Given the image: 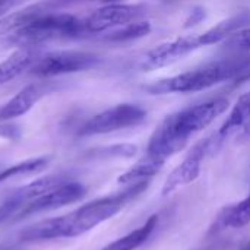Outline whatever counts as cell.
Segmentation results:
<instances>
[{
  "instance_id": "obj_24",
  "label": "cell",
  "mask_w": 250,
  "mask_h": 250,
  "mask_svg": "<svg viewBox=\"0 0 250 250\" xmlns=\"http://www.w3.org/2000/svg\"><path fill=\"white\" fill-rule=\"evenodd\" d=\"M250 139V119L240 127V133H239V141L245 142Z\"/></svg>"
},
{
  "instance_id": "obj_13",
  "label": "cell",
  "mask_w": 250,
  "mask_h": 250,
  "mask_svg": "<svg viewBox=\"0 0 250 250\" xmlns=\"http://www.w3.org/2000/svg\"><path fill=\"white\" fill-rule=\"evenodd\" d=\"M250 119V91L246 94H243L236 105L231 108L227 120L223 123V126L220 127V130L211 138V152H214V149L217 146L221 145V142L230 136L231 133H234L236 130H239L248 120Z\"/></svg>"
},
{
  "instance_id": "obj_22",
  "label": "cell",
  "mask_w": 250,
  "mask_h": 250,
  "mask_svg": "<svg viewBox=\"0 0 250 250\" xmlns=\"http://www.w3.org/2000/svg\"><path fill=\"white\" fill-rule=\"evenodd\" d=\"M0 138L7 139V141H18L21 138V129L19 126L4 122L0 123Z\"/></svg>"
},
{
  "instance_id": "obj_23",
  "label": "cell",
  "mask_w": 250,
  "mask_h": 250,
  "mask_svg": "<svg viewBox=\"0 0 250 250\" xmlns=\"http://www.w3.org/2000/svg\"><path fill=\"white\" fill-rule=\"evenodd\" d=\"M25 0H0V18L9 15L15 7L22 4Z\"/></svg>"
},
{
  "instance_id": "obj_5",
  "label": "cell",
  "mask_w": 250,
  "mask_h": 250,
  "mask_svg": "<svg viewBox=\"0 0 250 250\" xmlns=\"http://www.w3.org/2000/svg\"><path fill=\"white\" fill-rule=\"evenodd\" d=\"M223 42V37L220 35L218 29L215 26L207 29L202 34H195V35H186V37H179L176 40L163 42L152 50H149L144 60H142V69L144 70H154L160 69L164 66H168L182 57L208 45H214Z\"/></svg>"
},
{
  "instance_id": "obj_21",
  "label": "cell",
  "mask_w": 250,
  "mask_h": 250,
  "mask_svg": "<svg viewBox=\"0 0 250 250\" xmlns=\"http://www.w3.org/2000/svg\"><path fill=\"white\" fill-rule=\"evenodd\" d=\"M100 154L107 155V157H133L136 154V146L135 145H114V146L100 151Z\"/></svg>"
},
{
  "instance_id": "obj_4",
  "label": "cell",
  "mask_w": 250,
  "mask_h": 250,
  "mask_svg": "<svg viewBox=\"0 0 250 250\" xmlns=\"http://www.w3.org/2000/svg\"><path fill=\"white\" fill-rule=\"evenodd\" d=\"M85 34L83 21L70 13L47 12L9 37L1 38L6 45L37 47L42 42L54 40L76 38Z\"/></svg>"
},
{
  "instance_id": "obj_3",
  "label": "cell",
  "mask_w": 250,
  "mask_h": 250,
  "mask_svg": "<svg viewBox=\"0 0 250 250\" xmlns=\"http://www.w3.org/2000/svg\"><path fill=\"white\" fill-rule=\"evenodd\" d=\"M250 76V56L234 54L209 62L196 69L160 79L145 89L154 95L163 94H193L209 89L223 82Z\"/></svg>"
},
{
  "instance_id": "obj_26",
  "label": "cell",
  "mask_w": 250,
  "mask_h": 250,
  "mask_svg": "<svg viewBox=\"0 0 250 250\" xmlns=\"http://www.w3.org/2000/svg\"><path fill=\"white\" fill-rule=\"evenodd\" d=\"M0 250H22L19 246H0Z\"/></svg>"
},
{
  "instance_id": "obj_18",
  "label": "cell",
  "mask_w": 250,
  "mask_h": 250,
  "mask_svg": "<svg viewBox=\"0 0 250 250\" xmlns=\"http://www.w3.org/2000/svg\"><path fill=\"white\" fill-rule=\"evenodd\" d=\"M50 163L48 157H38V158H29L26 161L18 163L9 168H4L0 171V183L6 182L9 179H16V177H26V176H32L37 174L40 171H42Z\"/></svg>"
},
{
  "instance_id": "obj_2",
  "label": "cell",
  "mask_w": 250,
  "mask_h": 250,
  "mask_svg": "<svg viewBox=\"0 0 250 250\" xmlns=\"http://www.w3.org/2000/svg\"><path fill=\"white\" fill-rule=\"evenodd\" d=\"M229 105L227 98L217 97L167 116L149 138L146 155L166 161L180 152L193 135L208 127L218 116L227 111Z\"/></svg>"
},
{
  "instance_id": "obj_16",
  "label": "cell",
  "mask_w": 250,
  "mask_h": 250,
  "mask_svg": "<svg viewBox=\"0 0 250 250\" xmlns=\"http://www.w3.org/2000/svg\"><path fill=\"white\" fill-rule=\"evenodd\" d=\"M158 224V217L157 215H151L145 224L139 229H136L135 231L117 239L116 242L110 243L108 246H105L104 249L101 250H135L138 249L139 246H142L148 239L149 236L152 234V231L155 230Z\"/></svg>"
},
{
  "instance_id": "obj_17",
  "label": "cell",
  "mask_w": 250,
  "mask_h": 250,
  "mask_svg": "<svg viewBox=\"0 0 250 250\" xmlns=\"http://www.w3.org/2000/svg\"><path fill=\"white\" fill-rule=\"evenodd\" d=\"M164 163L166 161H163V160L146 155L139 163H136L133 167H130L125 174H122L119 177V183L130 185V183H136V182L149 180L163 168Z\"/></svg>"
},
{
  "instance_id": "obj_6",
  "label": "cell",
  "mask_w": 250,
  "mask_h": 250,
  "mask_svg": "<svg viewBox=\"0 0 250 250\" xmlns=\"http://www.w3.org/2000/svg\"><path fill=\"white\" fill-rule=\"evenodd\" d=\"M100 63L97 54L78 50H57L40 56L32 64L31 75L38 78H53L67 73L83 72Z\"/></svg>"
},
{
  "instance_id": "obj_12",
  "label": "cell",
  "mask_w": 250,
  "mask_h": 250,
  "mask_svg": "<svg viewBox=\"0 0 250 250\" xmlns=\"http://www.w3.org/2000/svg\"><path fill=\"white\" fill-rule=\"evenodd\" d=\"M53 86L50 83H31L22 88L13 98L0 107V123L10 122L13 119L25 116L44 95H47Z\"/></svg>"
},
{
  "instance_id": "obj_10",
  "label": "cell",
  "mask_w": 250,
  "mask_h": 250,
  "mask_svg": "<svg viewBox=\"0 0 250 250\" xmlns=\"http://www.w3.org/2000/svg\"><path fill=\"white\" fill-rule=\"evenodd\" d=\"M85 195H86V189L81 183L66 180L62 185H59V186L50 189L48 192L42 193L41 196L35 198L31 204H28L21 211V214L18 215L15 223H18L26 217H31V215L54 211L57 208L75 204V202L81 201Z\"/></svg>"
},
{
  "instance_id": "obj_19",
  "label": "cell",
  "mask_w": 250,
  "mask_h": 250,
  "mask_svg": "<svg viewBox=\"0 0 250 250\" xmlns=\"http://www.w3.org/2000/svg\"><path fill=\"white\" fill-rule=\"evenodd\" d=\"M149 32H151V23L148 21H138V22L127 23L125 26L116 28L113 31H108V34L105 35V40L111 42H126V41H133V40L146 37Z\"/></svg>"
},
{
  "instance_id": "obj_25",
  "label": "cell",
  "mask_w": 250,
  "mask_h": 250,
  "mask_svg": "<svg viewBox=\"0 0 250 250\" xmlns=\"http://www.w3.org/2000/svg\"><path fill=\"white\" fill-rule=\"evenodd\" d=\"M70 0H62L63 4L69 3ZM89 1H100V3H105V4H110V3H119L120 0H89Z\"/></svg>"
},
{
  "instance_id": "obj_14",
  "label": "cell",
  "mask_w": 250,
  "mask_h": 250,
  "mask_svg": "<svg viewBox=\"0 0 250 250\" xmlns=\"http://www.w3.org/2000/svg\"><path fill=\"white\" fill-rule=\"evenodd\" d=\"M38 57L40 51L35 47H19L4 62L0 63V85L10 82L25 70L31 69Z\"/></svg>"
},
{
  "instance_id": "obj_9",
  "label": "cell",
  "mask_w": 250,
  "mask_h": 250,
  "mask_svg": "<svg viewBox=\"0 0 250 250\" xmlns=\"http://www.w3.org/2000/svg\"><path fill=\"white\" fill-rule=\"evenodd\" d=\"M66 179L60 174H51L37 179L22 188L13 190L0 205V226L7 223H15L21 211L31 204L35 198L48 192L50 189L62 185Z\"/></svg>"
},
{
  "instance_id": "obj_27",
  "label": "cell",
  "mask_w": 250,
  "mask_h": 250,
  "mask_svg": "<svg viewBox=\"0 0 250 250\" xmlns=\"http://www.w3.org/2000/svg\"><path fill=\"white\" fill-rule=\"evenodd\" d=\"M240 250H250V240L249 242H248V243H246V245H245V246H243V248H242V249Z\"/></svg>"
},
{
  "instance_id": "obj_20",
  "label": "cell",
  "mask_w": 250,
  "mask_h": 250,
  "mask_svg": "<svg viewBox=\"0 0 250 250\" xmlns=\"http://www.w3.org/2000/svg\"><path fill=\"white\" fill-rule=\"evenodd\" d=\"M224 50L234 54H248L250 53V25L236 31L226 40Z\"/></svg>"
},
{
  "instance_id": "obj_11",
  "label": "cell",
  "mask_w": 250,
  "mask_h": 250,
  "mask_svg": "<svg viewBox=\"0 0 250 250\" xmlns=\"http://www.w3.org/2000/svg\"><path fill=\"white\" fill-rule=\"evenodd\" d=\"M208 154H211V138L199 141L190 149V152L186 155V158L170 173V176L167 177V180L163 186V190H161L163 196H167L171 192H174L176 189L195 182L201 173L202 161Z\"/></svg>"
},
{
  "instance_id": "obj_7",
  "label": "cell",
  "mask_w": 250,
  "mask_h": 250,
  "mask_svg": "<svg viewBox=\"0 0 250 250\" xmlns=\"http://www.w3.org/2000/svg\"><path fill=\"white\" fill-rule=\"evenodd\" d=\"M146 119V111L138 104H117L111 108H107L89 120H86L81 129V136H94V135H105L129 127L139 126Z\"/></svg>"
},
{
  "instance_id": "obj_1",
  "label": "cell",
  "mask_w": 250,
  "mask_h": 250,
  "mask_svg": "<svg viewBox=\"0 0 250 250\" xmlns=\"http://www.w3.org/2000/svg\"><path fill=\"white\" fill-rule=\"evenodd\" d=\"M148 185V180L130 183L127 189L91 201L66 215L35 223L23 229L19 233V239L23 243H31L82 236L119 214L132 199L146 190Z\"/></svg>"
},
{
  "instance_id": "obj_15",
  "label": "cell",
  "mask_w": 250,
  "mask_h": 250,
  "mask_svg": "<svg viewBox=\"0 0 250 250\" xmlns=\"http://www.w3.org/2000/svg\"><path fill=\"white\" fill-rule=\"evenodd\" d=\"M250 223V193L248 198H245L242 202L236 204V205H230L226 207L217 217L215 226L217 230L221 229H242L245 226H248Z\"/></svg>"
},
{
  "instance_id": "obj_8",
  "label": "cell",
  "mask_w": 250,
  "mask_h": 250,
  "mask_svg": "<svg viewBox=\"0 0 250 250\" xmlns=\"http://www.w3.org/2000/svg\"><path fill=\"white\" fill-rule=\"evenodd\" d=\"M145 15H146L145 4L110 3L95 9L91 15H88L82 21H83L85 32L101 34L125 26L132 22L142 21Z\"/></svg>"
}]
</instances>
